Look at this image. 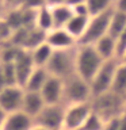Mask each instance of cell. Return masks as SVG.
<instances>
[{
  "instance_id": "7402d4cb",
  "label": "cell",
  "mask_w": 126,
  "mask_h": 130,
  "mask_svg": "<svg viewBox=\"0 0 126 130\" xmlns=\"http://www.w3.org/2000/svg\"><path fill=\"white\" fill-rule=\"evenodd\" d=\"M111 91H114L115 93L123 96L126 99V64L125 62H121L119 61V64H118Z\"/></svg>"
},
{
  "instance_id": "e575fe53",
  "label": "cell",
  "mask_w": 126,
  "mask_h": 130,
  "mask_svg": "<svg viewBox=\"0 0 126 130\" xmlns=\"http://www.w3.org/2000/svg\"><path fill=\"white\" fill-rule=\"evenodd\" d=\"M119 130H126V112L119 117Z\"/></svg>"
},
{
  "instance_id": "5bb4252c",
  "label": "cell",
  "mask_w": 126,
  "mask_h": 130,
  "mask_svg": "<svg viewBox=\"0 0 126 130\" xmlns=\"http://www.w3.org/2000/svg\"><path fill=\"white\" fill-rule=\"evenodd\" d=\"M45 107V102L42 99L39 92H28L24 91V98H23V104H22V111L31 117L33 119L42 111Z\"/></svg>"
},
{
  "instance_id": "5b68a950",
  "label": "cell",
  "mask_w": 126,
  "mask_h": 130,
  "mask_svg": "<svg viewBox=\"0 0 126 130\" xmlns=\"http://www.w3.org/2000/svg\"><path fill=\"white\" fill-rule=\"evenodd\" d=\"M113 11H114V8L110 11L103 12V14L91 16L89 22H88V26L85 28V32L77 41V45H95L100 38L107 35Z\"/></svg>"
},
{
  "instance_id": "ac0fdd59",
  "label": "cell",
  "mask_w": 126,
  "mask_h": 130,
  "mask_svg": "<svg viewBox=\"0 0 126 130\" xmlns=\"http://www.w3.org/2000/svg\"><path fill=\"white\" fill-rule=\"evenodd\" d=\"M50 8H52L54 28H64L67 26V23L71 20V18L73 16L72 8L65 6V4H60V6H54V7H50Z\"/></svg>"
},
{
  "instance_id": "d590c367",
  "label": "cell",
  "mask_w": 126,
  "mask_h": 130,
  "mask_svg": "<svg viewBox=\"0 0 126 130\" xmlns=\"http://www.w3.org/2000/svg\"><path fill=\"white\" fill-rule=\"evenodd\" d=\"M6 118H7V112L4 111V110L0 107V130H2L3 127V125H4V121H6Z\"/></svg>"
},
{
  "instance_id": "44dd1931",
  "label": "cell",
  "mask_w": 126,
  "mask_h": 130,
  "mask_svg": "<svg viewBox=\"0 0 126 130\" xmlns=\"http://www.w3.org/2000/svg\"><path fill=\"white\" fill-rule=\"evenodd\" d=\"M35 27L42 30L45 32H49L54 28L53 23V15H52V8L46 6L43 8L37 11V18H35Z\"/></svg>"
},
{
  "instance_id": "60d3db41",
  "label": "cell",
  "mask_w": 126,
  "mask_h": 130,
  "mask_svg": "<svg viewBox=\"0 0 126 130\" xmlns=\"http://www.w3.org/2000/svg\"><path fill=\"white\" fill-rule=\"evenodd\" d=\"M0 6H4V0H0Z\"/></svg>"
},
{
  "instance_id": "8d00e7d4",
  "label": "cell",
  "mask_w": 126,
  "mask_h": 130,
  "mask_svg": "<svg viewBox=\"0 0 126 130\" xmlns=\"http://www.w3.org/2000/svg\"><path fill=\"white\" fill-rule=\"evenodd\" d=\"M65 0H46L49 7H54V6H60V4H64Z\"/></svg>"
},
{
  "instance_id": "d6a6232c",
  "label": "cell",
  "mask_w": 126,
  "mask_h": 130,
  "mask_svg": "<svg viewBox=\"0 0 126 130\" xmlns=\"http://www.w3.org/2000/svg\"><path fill=\"white\" fill-rule=\"evenodd\" d=\"M83 3H85V0H65V2H64L65 6H68V7H71V8H75L76 6L83 4Z\"/></svg>"
},
{
  "instance_id": "f1b7e54d",
  "label": "cell",
  "mask_w": 126,
  "mask_h": 130,
  "mask_svg": "<svg viewBox=\"0 0 126 130\" xmlns=\"http://www.w3.org/2000/svg\"><path fill=\"white\" fill-rule=\"evenodd\" d=\"M72 11H73V15H77V16H85V18H91V16H89L88 7H87V4H85V3L76 6L75 8H72Z\"/></svg>"
},
{
  "instance_id": "1f68e13d",
  "label": "cell",
  "mask_w": 126,
  "mask_h": 130,
  "mask_svg": "<svg viewBox=\"0 0 126 130\" xmlns=\"http://www.w3.org/2000/svg\"><path fill=\"white\" fill-rule=\"evenodd\" d=\"M114 10L126 14V0H115V3H114Z\"/></svg>"
},
{
  "instance_id": "836d02e7",
  "label": "cell",
  "mask_w": 126,
  "mask_h": 130,
  "mask_svg": "<svg viewBox=\"0 0 126 130\" xmlns=\"http://www.w3.org/2000/svg\"><path fill=\"white\" fill-rule=\"evenodd\" d=\"M6 87H8V85H7V83H6L4 73H3V68H2V64H0V92H2Z\"/></svg>"
},
{
  "instance_id": "74e56055",
  "label": "cell",
  "mask_w": 126,
  "mask_h": 130,
  "mask_svg": "<svg viewBox=\"0 0 126 130\" xmlns=\"http://www.w3.org/2000/svg\"><path fill=\"white\" fill-rule=\"evenodd\" d=\"M6 12H7V10H6V7L4 6H0V22L4 19V16H6Z\"/></svg>"
},
{
  "instance_id": "7c38bea8",
  "label": "cell",
  "mask_w": 126,
  "mask_h": 130,
  "mask_svg": "<svg viewBox=\"0 0 126 130\" xmlns=\"http://www.w3.org/2000/svg\"><path fill=\"white\" fill-rule=\"evenodd\" d=\"M14 64H15L16 81H18V85H19V87H22V88H24V85H26L28 77H30L33 71L35 69L30 52L23 50V49H22V50L19 52V56H18V58H16V61Z\"/></svg>"
},
{
  "instance_id": "277c9868",
  "label": "cell",
  "mask_w": 126,
  "mask_h": 130,
  "mask_svg": "<svg viewBox=\"0 0 126 130\" xmlns=\"http://www.w3.org/2000/svg\"><path fill=\"white\" fill-rule=\"evenodd\" d=\"M92 100L91 85L88 81L81 79L79 75H72L64 80V95L62 103L65 106L88 103Z\"/></svg>"
},
{
  "instance_id": "d4e9b609",
  "label": "cell",
  "mask_w": 126,
  "mask_h": 130,
  "mask_svg": "<svg viewBox=\"0 0 126 130\" xmlns=\"http://www.w3.org/2000/svg\"><path fill=\"white\" fill-rule=\"evenodd\" d=\"M103 127H104V121L96 112L92 111L79 130H103Z\"/></svg>"
},
{
  "instance_id": "30bf717a",
  "label": "cell",
  "mask_w": 126,
  "mask_h": 130,
  "mask_svg": "<svg viewBox=\"0 0 126 130\" xmlns=\"http://www.w3.org/2000/svg\"><path fill=\"white\" fill-rule=\"evenodd\" d=\"M39 93L45 104H61L64 95V80L54 76H49Z\"/></svg>"
},
{
  "instance_id": "603a6c76",
  "label": "cell",
  "mask_w": 126,
  "mask_h": 130,
  "mask_svg": "<svg viewBox=\"0 0 126 130\" xmlns=\"http://www.w3.org/2000/svg\"><path fill=\"white\" fill-rule=\"evenodd\" d=\"M46 34L42 30L39 28H30L28 30V34H27V38H26V42L23 45V50H27V52H31L34 50L35 47H38L39 45H42L46 42Z\"/></svg>"
},
{
  "instance_id": "9a60e30c",
  "label": "cell",
  "mask_w": 126,
  "mask_h": 130,
  "mask_svg": "<svg viewBox=\"0 0 126 130\" xmlns=\"http://www.w3.org/2000/svg\"><path fill=\"white\" fill-rule=\"evenodd\" d=\"M49 73L45 68H35L33 73L28 77L26 85H24V91L28 92H41V89L43 88L46 80L49 79Z\"/></svg>"
},
{
  "instance_id": "4316f807",
  "label": "cell",
  "mask_w": 126,
  "mask_h": 130,
  "mask_svg": "<svg viewBox=\"0 0 126 130\" xmlns=\"http://www.w3.org/2000/svg\"><path fill=\"white\" fill-rule=\"evenodd\" d=\"M125 54H126V28L115 39V57H117V60L121 61Z\"/></svg>"
},
{
  "instance_id": "ffe728a7",
  "label": "cell",
  "mask_w": 126,
  "mask_h": 130,
  "mask_svg": "<svg viewBox=\"0 0 126 130\" xmlns=\"http://www.w3.org/2000/svg\"><path fill=\"white\" fill-rule=\"evenodd\" d=\"M125 28H126V14L114 10L113 15H111V19H110V26H108L107 34L111 37V38L117 39L118 37L122 34V31H123Z\"/></svg>"
},
{
  "instance_id": "8992f818",
  "label": "cell",
  "mask_w": 126,
  "mask_h": 130,
  "mask_svg": "<svg viewBox=\"0 0 126 130\" xmlns=\"http://www.w3.org/2000/svg\"><path fill=\"white\" fill-rule=\"evenodd\" d=\"M118 64H119V61H118L117 58L108 60V61H104L103 62V65H102L100 69L98 71L95 77H93L92 81L89 83V85H91L92 98H95L98 95H102V93H104V92L111 91L114 76H115V71H117Z\"/></svg>"
},
{
  "instance_id": "4dcf8cb0",
  "label": "cell",
  "mask_w": 126,
  "mask_h": 130,
  "mask_svg": "<svg viewBox=\"0 0 126 130\" xmlns=\"http://www.w3.org/2000/svg\"><path fill=\"white\" fill-rule=\"evenodd\" d=\"M119 117H121V115H119ZM119 117L113 118V119L104 122L103 130H119Z\"/></svg>"
},
{
  "instance_id": "3957f363",
  "label": "cell",
  "mask_w": 126,
  "mask_h": 130,
  "mask_svg": "<svg viewBox=\"0 0 126 130\" xmlns=\"http://www.w3.org/2000/svg\"><path fill=\"white\" fill-rule=\"evenodd\" d=\"M77 47V46H76ZM76 47L67 50H54L45 69L50 76L61 80L76 73Z\"/></svg>"
},
{
  "instance_id": "2e32d148",
  "label": "cell",
  "mask_w": 126,
  "mask_h": 130,
  "mask_svg": "<svg viewBox=\"0 0 126 130\" xmlns=\"http://www.w3.org/2000/svg\"><path fill=\"white\" fill-rule=\"evenodd\" d=\"M93 47L96 49L98 54L103 58V61L117 58L115 57V39L111 38L108 34L104 35L103 38H100L95 45H93Z\"/></svg>"
},
{
  "instance_id": "484cf974",
  "label": "cell",
  "mask_w": 126,
  "mask_h": 130,
  "mask_svg": "<svg viewBox=\"0 0 126 130\" xmlns=\"http://www.w3.org/2000/svg\"><path fill=\"white\" fill-rule=\"evenodd\" d=\"M2 64L3 68V73H4V79H6L7 85H18L16 81V71H15V64L14 62H7V64Z\"/></svg>"
},
{
  "instance_id": "9c48e42d",
  "label": "cell",
  "mask_w": 126,
  "mask_h": 130,
  "mask_svg": "<svg viewBox=\"0 0 126 130\" xmlns=\"http://www.w3.org/2000/svg\"><path fill=\"white\" fill-rule=\"evenodd\" d=\"M24 88L19 85H8L0 92V107L7 114L22 110Z\"/></svg>"
},
{
  "instance_id": "b9f144b4",
  "label": "cell",
  "mask_w": 126,
  "mask_h": 130,
  "mask_svg": "<svg viewBox=\"0 0 126 130\" xmlns=\"http://www.w3.org/2000/svg\"><path fill=\"white\" fill-rule=\"evenodd\" d=\"M125 112H126V107H125Z\"/></svg>"
},
{
  "instance_id": "83f0119b",
  "label": "cell",
  "mask_w": 126,
  "mask_h": 130,
  "mask_svg": "<svg viewBox=\"0 0 126 130\" xmlns=\"http://www.w3.org/2000/svg\"><path fill=\"white\" fill-rule=\"evenodd\" d=\"M46 6H48L46 0H24L22 8L30 10V11H38V10H41V8H43Z\"/></svg>"
},
{
  "instance_id": "6da1fadb",
  "label": "cell",
  "mask_w": 126,
  "mask_h": 130,
  "mask_svg": "<svg viewBox=\"0 0 126 130\" xmlns=\"http://www.w3.org/2000/svg\"><path fill=\"white\" fill-rule=\"evenodd\" d=\"M103 58L98 54L93 45H77L76 47V75L91 83L103 65Z\"/></svg>"
},
{
  "instance_id": "f35d334b",
  "label": "cell",
  "mask_w": 126,
  "mask_h": 130,
  "mask_svg": "<svg viewBox=\"0 0 126 130\" xmlns=\"http://www.w3.org/2000/svg\"><path fill=\"white\" fill-rule=\"evenodd\" d=\"M31 130H49V129L43 127V126H38V125H34V126H33V129H31Z\"/></svg>"
},
{
  "instance_id": "7bdbcfd3",
  "label": "cell",
  "mask_w": 126,
  "mask_h": 130,
  "mask_svg": "<svg viewBox=\"0 0 126 130\" xmlns=\"http://www.w3.org/2000/svg\"><path fill=\"white\" fill-rule=\"evenodd\" d=\"M125 100H126V99H125Z\"/></svg>"
},
{
  "instance_id": "ba28073f",
  "label": "cell",
  "mask_w": 126,
  "mask_h": 130,
  "mask_svg": "<svg viewBox=\"0 0 126 130\" xmlns=\"http://www.w3.org/2000/svg\"><path fill=\"white\" fill-rule=\"evenodd\" d=\"M91 112H92L91 102L67 106L65 115H64L62 130H79Z\"/></svg>"
},
{
  "instance_id": "f546056e",
  "label": "cell",
  "mask_w": 126,
  "mask_h": 130,
  "mask_svg": "<svg viewBox=\"0 0 126 130\" xmlns=\"http://www.w3.org/2000/svg\"><path fill=\"white\" fill-rule=\"evenodd\" d=\"M24 0H4V7H6L7 11L10 10H18V8H22Z\"/></svg>"
},
{
  "instance_id": "4fadbf2b",
  "label": "cell",
  "mask_w": 126,
  "mask_h": 130,
  "mask_svg": "<svg viewBox=\"0 0 126 130\" xmlns=\"http://www.w3.org/2000/svg\"><path fill=\"white\" fill-rule=\"evenodd\" d=\"M33 126H34V119L20 110L16 112L7 114L2 130H31Z\"/></svg>"
},
{
  "instance_id": "cb8c5ba5",
  "label": "cell",
  "mask_w": 126,
  "mask_h": 130,
  "mask_svg": "<svg viewBox=\"0 0 126 130\" xmlns=\"http://www.w3.org/2000/svg\"><path fill=\"white\" fill-rule=\"evenodd\" d=\"M114 3H115V0H85V4H87L89 11V16H95L113 10Z\"/></svg>"
},
{
  "instance_id": "8fae6325",
  "label": "cell",
  "mask_w": 126,
  "mask_h": 130,
  "mask_svg": "<svg viewBox=\"0 0 126 130\" xmlns=\"http://www.w3.org/2000/svg\"><path fill=\"white\" fill-rule=\"evenodd\" d=\"M46 43L53 50H67L77 46V41L65 28H53L46 34Z\"/></svg>"
},
{
  "instance_id": "52a82bcc",
  "label": "cell",
  "mask_w": 126,
  "mask_h": 130,
  "mask_svg": "<svg viewBox=\"0 0 126 130\" xmlns=\"http://www.w3.org/2000/svg\"><path fill=\"white\" fill-rule=\"evenodd\" d=\"M67 106L65 104H45L38 115L34 118V125L43 126L49 130H62L64 115Z\"/></svg>"
},
{
  "instance_id": "7a4b0ae2",
  "label": "cell",
  "mask_w": 126,
  "mask_h": 130,
  "mask_svg": "<svg viewBox=\"0 0 126 130\" xmlns=\"http://www.w3.org/2000/svg\"><path fill=\"white\" fill-rule=\"evenodd\" d=\"M91 106L92 111L96 112L104 122H107L125 112L126 100L123 96L118 95L114 91H108L92 98Z\"/></svg>"
},
{
  "instance_id": "ab89813d",
  "label": "cell",
  "mask_w": 126,
  "mask_h": 130,
  "mask_svg": "<svg viewBox=\"0 0 126 130\" xmlns=\"http://www.w3.org/2000/svg\"><path fill=\"white\" fill-rule=\"evenodd\" d=\"M121 62H125V64H126V54L123 56V58H122V60H121Z\"/></svg>"
},
{
  "instance_id": "e0dca14e",
  "label": "cell",
  "mask_w": 126,
  "mask_h": 130,
  "mask_svg": "<svg viewBox=\"0 0 126 130\" xmlns=\"http://www.w3.org/2000/svg\"><path fill=\"white\" fill-rule=\"evenodd\" d=\"M88 22H89V18L73 15L71 18V20L67 23V26H65L64 28L76 41H79L81 37H83V34L85 32V28H87V26H88Z\"/></svg>"
},
{
  "instance_id": "d6986e66",
  "label": "cell",
  "mask_w": 126,
  "mask_h": 130,
  "mask_svg": "<svg viewBox=\"0 0 126 130\" xmlns=\"http://www.w3.org/2000/svg\"><path fill=\"white\" fill-rule=\"evenodd\" d=\"M53 52L54 50H53L46 42L39 45V46L35 47L34 50H31L30 54H31L33 62H34V67L35 68H45L48 65L49 60H50Z\"/></svg>"
}]
</instances>
